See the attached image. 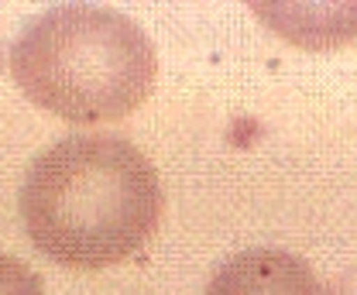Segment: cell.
<instances>
[{
    "label": "cell",
    "mask_w": 357,
    "mask_h": 295,
    "mask_svg": "<svg viewBox=\"0 0 357 295\" xmlns=\"http://www.w3.org/2000/svg\"><path fill=\"white\" fill-rule=\"evenodd\" d=\"M17 210L31 244L66 268H110L158 230L165 196L148 155L121 134H69L28 165Z\"/></svg>",
    "instance_id": "1"
},
{
    "label": "cell",
    "mask_w": 357,
    "mask_h": 295,
    "mask_svg": "<svg viewBox=\"0 0 357 295\" xmlns=\"http://www.w3.org/2000/svg\"><path fill=\"white\" fill-rule=\"evenodd\" d=\"M21 93L69 124H107L134 114L158 73L151 38L121 10L55 3L10 45Z\"/></svg>",
    "instance_id": "2"
},
{
    "label": "cell",
    "mask_w": 357,
    "mask_h": 295,
    "mask_svg": "<svg viewBox=\"0 0 357 295\" xmlns=\"http://www.w3.org/2000/svg\"><path fill=\"white\" fill-rule=\"evenodd\" d=\"M203 295H326V289L299 254L248 248L210 275Z\"/></svg>",
    "instance_id": "3"
},
{
    "label": "cell",
    "mask_w": 357,
    "mask_h": 295,
    "mask_svg": "<svg viewBox=\"0 0 357 295\" xmlns=\"http://www.w3.org/2000/svg\"><path fill=\"white\" fill-rule=\"evenodd\" d=\"M0 295H45V289L21 257L0 251Z\"/></svg>",
    "instance_id": "4"
}]
</instances>
